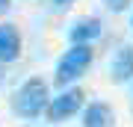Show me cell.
<instances>
[{"label":"cell","mask_w":133,"mask_h":127,"mask_svg":"<svg viewBox=\"0 0 133 127\" xmlns=\"http://www.w3.org/2000/svg\"><path fill=\"white\" fill-rule=\"evenodd\" d=\"M48 104H50V95H48V83L42 77H30L12 98V109L21 118H36L48 112Z\"/></svg>","instance_id":"1"},{"label":"cell","mask_w":133,"mask_h":127,"mask_svg":"<svg viewBox=\"0 0 133 127\" xmlns=\"http://www.w3.org/2000/svg\"><path fill=\"white\" fill-rule=\"evenodd\" d=\"M92 56H95L92 44H74L71 50H65L62 59H59V65H56V86H65V83L77 80L92 65Z\"/></svg>","instance_id":"2"},{"label":"cell","mask_w":133,"mask_h":127,"mask_svg":"<svg viewBox=\"0 0 133 127\" xmlns=\"http://www.w3.org/2000/svg\"><path fill=\"white\" fill-rule=\"evenodd\" d=\"M83 89H65V92H59L56 98L48 104V118L50 121H65V118H71L80 112V106H83Z\"/></svg>","instance_id":"3"},{"label":"cell","mask_w":133,"mask_h":127,"mask_svg":"<svg viewBox=\"0 0 133 127\" xmlns=\"http://www.w3.org/2000/svg\"><path fill=\"white\" fill-rule=\"evenodd\" d=\"M21 56V33L15 24H0V65Z\"/></svg>","instance_id":"4"},{"label":"cell","mask_w":133,"mask_h":127,"mask_svg":"<svg viewBox=\"0 0 133 127\" xmlns=\"http://www.w3.org/2000/svg\"><path fill=\"white\" fill-rule=\"evenodd\" d=\"M83 127H115V112L107 104L95 101V104H89L86 112H83Z\"/></svg>","instance_id":"5"},{"label":"cell","mask_w":133,"mask_h":127,"mask_svg":"<svg viewBox=\"0 0 133 127\" xmlns=\"http://www.w3.org/2000/svg\"><path fill=\"white\" fill-rule=\"evenodd\" d=\"M109 74H112L115 83H127L130 77H133V44L121 47V50L115 53L112 65H109Z\"/></svg>","instance_id":"6"},{"label":"cell","mask_w":133,"mask_h":127,"mask_svg":"<svg viewBox=\"0 0 133 127\" xmlns=\"http://www.w3.org/2000/svg\"><path fill=\"white\" fill-rule=\"evenodd\" d=\"M101 36V21L98 18H80L71 27V42L74 44H89Z\"/></svg>","instance_id":"7"},{"label":"cell","mask_w":133,"mask_h":127,"mask_svg":"<svg viewBox=\"0 0 133 127\" xmlns=\"http://www.w3.org/2000/svg\"><path fill=\"white\" fill-rule=\"evenodd\" d=\"M104 3L109 6V12H124L130 6V0H104Z\"/></svg>","instance_id":"8"},{"label":"cell","mask_w":133,"mask_h":127,"mask_svg":"<svg viewBox=\"0 0 133 127\" xmlns=\"http://www.w3.org/2000/svg\"><path fill=\"white\" fill-rule=\"evenodd\" d=\"M50 3H53V6H59V9H65V6H71L74 0H50Z\"/></svg>","instance_id":"9"},{"label":"cell","mask_w":133,"mask_h":127,"mask_svg":"<svg viewBox=\"0 0 133 127\" xmlns=\"http://www.w3.org/2000/svg\"><path fill=\"white\" fill-rule=\"evenodd\" d=\"M9 6H12V0H0V15L9 12Z\"/></svg>","instance_id":"10"},{"label":"cell","mask_w":133,"mask_h":127,"mask_svg":"<svg viewBox=\"0 0 133 127\" xmlns=\"http://www.w3.org/2000/svg\"><path fill=\"white\" fill-rule=\"evenodd\" d=\"M0 86H3V65H0Z\"/></svg>","instance_id":"11"}]
</instances>
